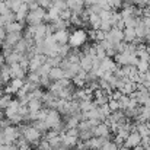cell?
<instances>
[{
	"label": "cell",
	"mask_w": 150,
	"mask_h": 150,
	"mask_svg": "<svg viewBox=\"0 0 150 150\" xmlns=\"http://www.w3.org/2000/svg\"><path fill=\"white\" fill-rule=\"evenodd\" d=\"M60 137H61V142H63L67 147H70V149H73V147L77 144V142H79V137H71V136H67L66 133L60 134Z\"/></svg>",
	"instance_id": "2e32d148"
},
{
	"label": "cell",
	"mask_w": 150,
	"mask_h": 150,
	"mask_svg": "<svg viewBox=\"0 0 150 150\" xmlns=\"http://www.w3.org/2000/svg\"><path fill=\"white\" fill-rule=\"evenodd\" d=\"M79 64H80V69H82V70L91 71V70H92V57H91V55H86V54H82Z\"/></svg>",
	"instance_id": "4fadbf2b"
},
{
	"label": "cell",
	"mask_w": 150,
	"mask_h": 150,
	"mask_svg": "<svg viewBox=\"0 0 150 150\" xmlns=\"http://www.w3.org/2000/svg\"><path fill=\"white\" fill-rule=\"evenodd\" d=\"M99 108H100V112L103 114V117H105V118H106V117H109V115H111V112H112V111L109 109L108 103H103V105H100Z\"/></svg>",
	"instance_id": "d6a6232c"
},
{
	"label": "cell",
	"mask_w": 150,
	"mask_h": 150,
	"mask_svg": "<svg viewBox=\"0 0 150 150\" xmlns=\"http://www.w3.org/2000/svg\"><path fill=\"white\" fill-rule=\"evenodd\" d=\"M10 66V77L12 79H15V77H19V79H25V76H26V70H23L22 67H21V64L19 63H15V64H9Z\"/></svg>",
	"instance_id": "ba28073f"
},
{
	"label": "cell",
	"mask_w": 150,
	"mask_h": 150,
	"mask_svg": "<svg viewBox=\"0 0 150 150\" xmlns=\"http://www.w3.org/2000/svg\"><path fill=\"white\" fill-rule=\"evenodd\" d=\"M102 40H105V32L98 29V31H96V42H98V41H102Z\"/></svg>",
	"instance_id": "74e56055"
},
{
	"label": "cell",
	"mask_w": 150,
	"mask_h": 150,
	"mask_svg": "<svg viewBox=\"0 0 150 150\" xmlns=\"http://www.w3.org/2000/svg\"><path fill=\"white\" fill-rule=\"evenodd\" d=\"M23 28H25V23L23 22H18V21H13V22L4 25L6 34L7 32H23Z\"/></svg>",
	"instance_id": "8fae6325"
},
{
	"label": "cell",
	"mask_w": 150,
	"mask_h": 150,
	"mask_svg": "<svg viewBox=\"0 0 150 150\" xmlns=\"http://www.w3.org/2000/svg\"><path fill=\"white\" fill-rule=\"evenodd\" d=\"M4 63H6V58H4V54H3V52H0V66H1V64H4Z\"/></svg>",
	"instance_id": "60d3db41"
},
{
	"label": "cell",
	"mask_w": 150,
	"mask_h": 150,
	"mask_svg": "<svg viewBox=\"0 0 150 150\" xmlns=\"http://www.w3.org/2000/svg\"><path fill=\"white\" fill-rule=\"evenodd\" d=\"M37 3H38L41 7H44V9H48L51 4H52V0H37Z\"/></svg>",
	"instance_id": "d590c367"
},
{
	"label": "cell",
	"mask_w": 150,
	"mask_h": 150,
	"mask_svg": "<svg viewBox=\"0 0 150 150\" xmlns=\"http://www.w3.org/2000/svg\"><path fill=\"white\" fill-rule=\"evenodd\" d=\"M114 142L118 144V146H121V144H124V139H121L118 134H115V137H114Z\"/></svg>",
	"instance_id": "f35d334b"
},
{
	"label": "cell",
	"mask_w": 150,
	"mask_h": 150,
	"mask_svg": "<svg viewBox=\"0 0 150 150\" xmlns=\"http://www.w3.org/2000/svg\"><path fill=\"white\" fill-rule=\"evenodd\" d=\"M22 3H23V0H6V4L12 12H18V9L22 6Z\"/></svg>",
	"instance_id": "603a6c76"
},
{
	"label": "cell",
	"mask_w": 150,
	"mask_h": 150,
	"mask_svg": "<svg viewBox=\"0 0 150 150\" xmlns=\"http://www.w3.org/2000/svg\"><path fill=\"white\" fill-rule=\"evenodd\" d=\"M142 143V136L137 133V131H134V133H130L128 134V137L124 140V146L125 147H134V146H137V144H140Z\"/></svg>",
	"instance_id": "8992f818"
},
{
	"label": "cell",
	"mask_w": 150,
	"mask_h": 150,
	"mask_svg": "<svg viewBox=\"0 0 150 150\" xmlns=\"http://www.w3.org/2000/svg\"><path fill=\"white\" fill-rule=\"evenodd\" d=\"M47 15V9L44 7H37L35 10H29L28 15H26V19H25V23L28 25H38L41 22H44V18Z\"/></svg>",
	"instance_id": "7a4b0ae2"
},
{
	"label": "cell",
	"mask_w": 150,
	"mask_h": 150,
	"mask_svg": "<svg viewBox=\"0 0 150 150\" xmlns=\"http://www.w3.org/2000/svg\"><path fill=\"white\" fill-rule=\"evenodd\" d=\"M48 77L51 79V82H54V80H60V79H63L64 77V70L61 69V67H51L50 69V73H48Z\"/></svg>",
	"instance_id": "5bb4252c"
},
{
	"label": "cell",
	"mask_w": 150,
	"mask_h": 150,
	"mask_svg": "<svg viewBox=\"0 0 150 150\" xmlns=\"http://www.w3.org/2000/svg\"><path fill=\"white\" fill-rule=\"evenodd\" d=\"M99 29L100 31H103V32L111 31V29H112V23H111V21H108V19H100Z\"/></svg>",
	"instance_id": "d4e9b609"
},
{
	"label": "cell",
	"mask_w": 150,
	"mask_h": 150,
	"mask_svg": "<svg viewBox=\"0 0 150 150\" xmlns=\"http://www.w3.org/2000/svg\"><path fill=\"white\" fill-rule=\"evenodd\" d=\"M61 121H63L61 114H60L57 109H54V108H48V112H47V117H45L47 125H48L50 128H54V127H57Z\"/></svg>",
	"instance_id": "277c9868"
},
{
	"label": "cell",
	"mask_w": 150,
	"mask_h": 150,
	"mask_svg": "<svg viewBox=\"0 0 150 150\" xmlns=\"http://www.w3.org/2000/svg\"><path fill=\"white\" fill-rule=\"evenodd\" d=\"M23 83H25V80L23 79H19V77H15V79H10V82L7 83L9 86H10V89H12V92H13V95L23 86Z\"/></svg>",
	"instance_id": "e0dca14e"
},
{
	"label": "cell",
	"mask_w": 150,
	"mask_h": 150,
	"mask_svg": "<svg viewBox=\"0 0 150 150\" xmlns=\"http://www.w3.org/2000/svg\"><path fill=\"white\" fill-rule=\"evenodd\" d=\"M50 69H51L50 66H48L47 63H44V64H42V66H41V67L37 70V73H38L40 76H48V73H50Z\"/></svg>",
	"instance_id": "f546056e"
},
{
	"label": "cell",
	"mask_w": 150,
	"mask_h": 150,
	"mask_svg": "<svg viewBox=\"0 0 150 150\" xmlns=\"http://www.w3.org/2000/svg\"><path fill=\"white\" fill-rule=\"evenodd\" d=\"M147 91H149V95H150V86H149V88H147Z\"/></svg>",
	"instance_id": "7dc6e473"
},
{
	"label": "cell",
	"mask_w": 150,
	"mask_h": 150,
	"mask_svg": "<svg viewBox=\"0 0 150 150\" xmlns=\"http://www.w3.org/2000/svg\"><path fill=\"white\" fill-rule=\"evenodd\" d=\"M66 134L67 136H71V137H79V128H67L66 130Z\"/></svg>",
	"instance_id": "8d00e7d4"
},
{
	"label": "cell",
	"mask_w": 150,
	"mask_h": 150,
	"mask_svg": "<svg viewBox=\"0 0 150 150\" xmlns=\"http://www.w3.org/2000/svg\"><path fill=\"white\" fill-rule=\"evenodd\" d=\"M26 106H28V109H29V111L37 112V111H40L44 105H42V100L41 99H31L28 103H26Z\"/></svg>",
	"instance_id": "ffe728a7"
},
{
	"label": "cell",
	"mask_w": 150,
	"mask_h": 150,
	"mask_svg": "<svg viewBox=\"0 0 150 150\" xmlns=\"http://www.w3.org/2000/svg\"><path fill=\"white\" fill-rule=\"evenodd\" d=\"M70 150H76V149H74V147H73V149H70Z\"/></svg>",
	"instance_id": "c3c4849f"
},
{
	"label": "cell",
	"mask_w": 150,
	"mask_h": 150,
	"mask_svg": "<svg viewBox=\"0 0 150 150\" xmlns=\"http://www.w3.org/2000/svg\"><path fill=\"white\" fill-rule=\"evenodd\" d=\"M144 106H147V108H150V98L147 100H146V102H144Z\"/></svg>",
	"instance_id": "7bdbcfd3"
},
{
	"label": "cell",
	"mask_w": 150,
	"mask_h": 150,
	"mask_svg": "<svg viewBox=\"0 0 150 150\" xmlns=\"http://www.w3.org/2000/svg\"><path fill=\"white\" fill-rule=\"evenodd\" d=\"M118 67V64L114 61V58L112 57H105V58H102L100 60V70H103V71H114L115 69Z\"/></svg>",
	"instance_id": "9c48e42d"
},
{
	"label": "cell",
	"mask_w": 150,
	"mask_h": 150,
	"mask_svg": "<svg viewBox=\"0 0 150 150\" xmlns=\"http://www.w3.org/2000/svg\"><path fill=\"white\" fill-rule=\"evenodd\" d=\"M31 125L32 127H35L38 131H41L42 134L45 133V131H48L50 130V127L47 125V122H45V120H35V121H32L31 122Z\"/></svg>",
	"instance_id": "d6986e66"
},
{
	"label": "cell",
	"mask_w": 150,
	"mask_h": 150,
	"mask_svg": "<svg viewBox=\"0 0 150 150\" xmlns=\"http://www.w3.org/2000/svg\"><path fill=\"white\" fill-rule=\"evenodd\" d=\"M99 150H100V149H99Z\"/></svg>",
	"instance_id": "681fc988"
},
{
	"label": "cell",
	"mask_w": 150,
	"mask_h": 150,
	"mask_svg": "<svg viewBox=\"0 0 150 150\" xmlns=\"http://www.w3.org/2000/svg\"><path fill=\"white\" fill-rule=\"evenodd\" d=\"M124 41L125 42H133L137 37H136V31L134 28H124Z\"/></svg>",
	"instance_id": "44dd1931"
},
{
	"label": "cell",
	"mask_w": 150,
	"mask_h": 150,
	"mask_svg": "<svg viewBox=\"0 0 150 150\" xmlns=\"http://www.w3.org/2000/svg\"><path fill=\"white\" fill-rule=\"evenodd\" d=\"M0 76H1V80H3V83L4 85H7L9 82H10V66L9 64H1L0 66Z\"/></svg>",
	"instance_id": "9a60e30c"
},
{
	"label": "cell",
	"mask_w": 150,
	"mask_h": 150,
	"mask_svg": "<svg viewBox=\"0 0 150 150\" xmlns=\"http://www.w3.org/2000/svg\"><path fill=\"white\" fill-rule=\"evenodd\" d=\"M52 35H54V40L58 44H67L69 42V37H70V31L69 29H58Z\"/></svg>",
	"instance_id": "30bf717a"
},
{
	"label": "cell",
	"mask_w": 150,
	"mask_h": 150,
	"mask_svg": "<svg viewBox=\"0 0 150 150\" xmlns=\"http://www.w3.org/2000/svg\"><path fill=\"white\" fill-rule=\"evenodd\" d=\"M108 100H109V96H108L106 93H103V95H100L98 98H95L93 102H95L98 106H100V105H103V103H108Z\"/></svg>",
	"instance_id": "1f68e13d"
},
{
	"label": "cell",
	"mask_w": 150,
	"mask_h": 150,
	"mask_svg": "<svg viewBox=\"0 0 150 150\" xmlns=\"http://www.w3.org/2000/svg\"><path fill=\"white\" fill-rule=\"evenodd\" d=\"M92 133H93V137H109V139H111L109 127H108L105 122H100L96 127H93V128H92Z\"/></svg>",
	"instance_id": "5b68a950"
},
{
	"label": "cell",
	"mask_w": 150,
	"mask_h": 150,
	"mask_svg": "<svg viewBox=\"0 0 150 150\" xmlns=\"http://www.w3.org/2000/svg\"><path fill=\"white\" fill-rule=\"evenodd\" d=\"M85 1V6H89V4H93V3H96L98 0H83Z\"/></svg>",
	"instance_id": "b9f144b4"
},
{
	"label": "cell",
	"mask_w": 150,
	"mask_h": 150,
	"mask_svg": "<svg viewBox=\"0 0 150 150\" xmlns=\"http://www.w3.org/2000/svg\"><path fill=\"white\" fill-rule=\"evenodd\" d=\"M29 9H28V4L26 3H22V6L18 9V12H15V18L18 22H23L25 23V19H26V15H28Z\"/></svg>",
	"instance_id": "7c38bea8"
},
{
	"label": "cell",
	"mask_w": 150,
	"mask_h": 150,
	"mask_svg": "<svg viewBox=\"0 0 150 150\" xmlns=\"http://www.w3.org/2000/svg\"><path fill=\"white\" fill-rule=\"evenodd\" d=\"M34 1H37V0H23V3H26V4H29V3H34Z\"/></svg>",
	"instance_id": "ee69618b"
},
{
	"label": "cell",
	"mask_w": 150,
	"mask_h": 150,
	"mask_svg": "<svg viewBox=\"0 0 150 150\" xmlns=\"http://www.w3.org/2000/svg\"><path fill=\"white\" fill-rule=\"evenodd\" d=\"M22 134H21V130H19V127L18 125H7L6 128H3V143H6V144H12V143H15L19 137H21Z\"/></svg>",
	"instance_id": "3957f363"
},
{
	"label": "cell",
	"mask_w": 150,
	"mask_h": 150,
	"mask_svg": "<svg viewBox=\"0 0 150 150\" xmlns=\"http://www.w3.org/2000/svg\"><path fill=\"white\" fill-rule=\"evenodd\" d=\"M95 51H96V57H98L99 60H102V58L106 57V51L100 47L99 42H95Z\"/></svg>",
	"instance_id": "f1b7e54d"
},
{
	"label": "cell",
	"mask_w": 150,
	"mask_h": 150,
	"mask_svg": "<svg viewBox=\"0 0 150 150\" xmlns=\"http://www.w3.org/2000/svg\"><path fill=\"white\" fill-rule=\"evenodd\" d=\"M88 42V32L82 28H77L74 31L70 32V37H69V45L71 48H80L83 47L85 44Z\"/></svg>",
	"instance_id": "6da1fadb"
},
{
	"label": "cell",
	"mask_w": 150,
	"mask_h": 150,
	"mask_svg": "<svg viewBox=\"0 0 150 150\" xmlns=\"http://www.w3.org/2000/svg\"><path fill=\"white\" fill-rule=\"evenodd\" d=\"M70 16H71V10H70L69 7L60 10V19H63V21H70Z\"/></svg>",
	"instance_id": "4dcf8cb0"
},
{
	"label": "cell",
	"mask_w": 150,
	"mask_h": 150,
	"mask_svg": "<svg viewBox=\"0 0 150 150\" xmlns=\"http://www.w3.org/2000/svg\"><path fill=\"white\" fill-rule=\"evenodd\" d=\"M10 100H12V95H9V93H3V96L0 98V109L7 108V105H9Z\"/></svg>",
	"instance_id": "484cf974"
},
{
	"label": "cell",
	"mask_w": 150,
	"mask_h": 150,
	"mask_svg": "<svg viewBox=\"0 0 150 150\" xmlns=\"http://www.w3.org/2000/svg\"><path fill=\"white\" fill-rule=\"evenodd\" d=\"M70 50H71V47L69 44H60L58 45V55L64 58V57H67V54L70 52Z\"/></svg>",
	"instance_id": "cb8c5ba5"
},
{
	"label": "cell",
	"mask_w": 150,
	"mask_h": 150,
	"mask_svg": "<svg viewBox=\"0 0 150 150\" xmlns=\"http://www.w3.org/2000/svg\"><path fill=\"white\" fill-rule=\"evenodd\" d=\"M88 25H89V26H91L92 29L98 31V29H99V25H100V18H99V15L91 13V15H89V19H88Z\"/></svg>",
	"instance_id": "ac0fdd59"
},
{
	"label": "cell",
	"mask_w": 150,
	"mask_h": 150,
	"mask_svg": "<svg viewBox=\"0 0 150 150\" xmlns=\"http://www.w3.org/2000/svg\"><path fill=\"white\" fill-rule=\"evenodd\" d=\"M144 150H150V146H147V147H144Z\"/></svg>",
	"instance_id": "bcb514c9"
},
{
	"label": "cell",
	"mask_w": 150,
	"mask_h": 150,
	"mask_svg": "<svg viewBox=\"0 0 150 150\" xmlns=\"http://www.w3.org/2000/svg\"><path fill=\"white\" fill-rule=\"evenodd\" d=\"M108 106H109V109H111V111H117V109H120L118 100H114V99L108 100Z\"/></svg>",
	"instance_id": "e575fe53"
},
{
	"label": "cell",
	"mask_w": 150,
	"mask_h": 150,
	"mask_svg": "<svg viewBox=\"0 0 150 150\" xmlns=\"http://www.w3.org/2000/svg\"><path fill=\"white\" fill-rule=\"evenodd\" d=\"M136 67H137V71L139 73H144V71H147L150 69V63L147 60H139L137 64H136Z\"/></svg>",
	"instance_id": "7402d4cb"
},
{
	"label": "cell",
	"mask_w": 150,
	"mask_h": 150,
	"mask_svg": "<svg viewBox=\"0 0 150 150\" xmlns=\"http://www.w3.org/2000/svg\"><path fill=\"white\" fill-rule=\"evenodd\" d=\"M112 28H117V29H120V31H124V28H125V23H124V19H122V16L114 23V26Z\"/></svg>",
	"instance_id": "836d02e7"
},
{
	"label": "cell",
	"mask_w": 150,
	"mask_h": 150,
	"mask_svg": "<svg viewBox=\"0 0 150 150\" xmlns=\"http://www.w3.org/2000/svg\"><path fill=\"white\" fill-rule=\"evenodd\" d=\"M91 137H93V133H92V130L79 131V140H82V142H86V140H89Z\"/></svg>",
	"instance_id": "4316f807"
},
{
	"label": "cell",
	"mask_w": 150,
	"mask_h": 150,
	"mask_svg": "<svg viewBox=\"0 0 150 150\" xmlns=\"http://www.w3.org/2000/svg\"><path fill=\"white\" fill-rule=\"evenodd\" d=\"M6 38V31H4V26H0V41H3Z\"/></svg>",
	"instance_id": "ab89813d"
},
{
	"label": "cell",
	"mask_w": 150,
	"mask_h": 150,
	"mask_svg": "<svg viewBox=\"0 0 150 150\" xmlns=\"http://www.w3.org/2000/svg\"><path fill=\"white\" fill-rule=\"evenodd\" d=\"M66 4L71 10V13H76V15H79L85 9V1L83 0H66Z\"/></svg>",
	"instance_id": "52a82bcc"
},
{
	"label": "cell",
	"mask_w": 150,
	"mask_h": 150,
	"mask_svg": "<svg viewBox=\"0 0 150 150\" xmlns=\"http://www.w3.org/2000/svg\"><path fill=\"white\" fill-rule=\"evenodd\" d=\"M128 102H130V98L128 95H121V98L118 99V105H120V109H125L128 106Z\"/></svg>",
	"instance_id": "83f0119b"
},
{
	"label": "cell",
	"mask_w": 150,
	"mask_h": 150,
	"mask_svg": "<svg viewBox=\"0 0 150 150\" xmlns=\"http://www.w3.org/2000/svg\"><path fill=\"white\" fill-rule=\"evenodd\" d=\"M3 86H4V83H3V80H1V76H0V91L3 89Z\"/></svg>",
	"instance_id": "f6af8a7d"
}]
</instances>
